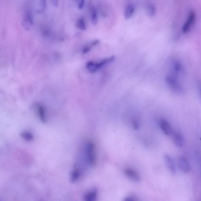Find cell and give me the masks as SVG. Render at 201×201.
Here are the masks:
<instances>
[{
  "label": "cell",
  "instance_id": "1",
  "mask_svg": "<svg viewBox=\"0 0 201 201\" xmlns=\"http://www.w3.org/2000/svg\"><path fill=\"white\" fill-rule=\"evenodd\" d=\"M166 81L170 89L174 93L180 95L184 92V88L177 75L171 73L166 76Z\"/></svg>",
  "mask_w": 201,
  "mask_h": 201
},
{
  "label": "cell",
  "instance_id": "2",
  "mask_svg": "<svg viewBox=\"0 0 201 201\" xmlns=\"http://www.w3.org/2000/svg\"><path fill=\"white\" fill-rule=\"evenodd\" d=\"M85 160L88 164L94 166L96 164L95 145L92 141H89L85 145Z\"/></svg>",
  "mask_w": 201,
  "mask_h": 201
},
{
  "label": "cell",
  "instance_id": "3",
  "mask_svg": "<svg viewBox=\"0 0 201 201\" xmlns=\"http://www.w3.org/2000/svg\"><path fill=\"white\" fill-rule=\"evenodd\" d=\"M115 59L114 56L106 58L100 62L95 63L93 61H89L86 64V68L90 73H94L103 67L108 63L112 62Z\"/></svg>",
  "mask_w": 201,
  "mask_h": 201
},
{
  "label": "cell",
  "instance_id": "4",
  "mask_svg": "<svg viewBox=\"0 0 201 201\" xmlns=\"http://www.w3.org/2000/svg\"><path fill=\"white\" fill-rule=\"evenodd\" d=\"M171 73L177 76L184 74V68L182 62L178 59H173L171 63Z\"/></svg>",
  "mask_w": 201,
  "mask_h": 201
},
{
  "label": "cell",
  "instance_id": "5",
  "mask_svg": "<svg viewBox=\"0 0 201 201\" xmlns=\"http://www.w3.org/2000/svg\"><path fill=\"white\" fill-rule=\"evenodd\" d=\"M196 18V13L194 11L192 10L189 12L187 20L182 27V31L184 33H187L191 29Z\"/></svg>",
  "mask_w": 201,
  "mask_h": 201
},
{
  "label": "cell",
  "instance_id": "6",
  "mask_svg": "<svg viewBox=\"0 0 201 201\" xmlns=\"http://www.w3.org/2000/svg\"><path fill=\"white\" fill-rule=\"evenodd\" d=\"M33 17L30 12H26L22 22V25L26 30L28 31L33 27Z\"/></svg>",
  "mask_w": 201,
  "mask_h": 201
},
{
  "label": "cell",
  "instance_id": "7",
  "mask_svg": "<svg viewBox=\"0 0 201 201\" xmlns=\"http://www.w3.org/2000/svg\"><path fill=\"white\" fill-rule=\"evenodd\" d=\"M160 127L163 132L166 135L169 136L173 133V130L170 124L166 120H162L160 122Z\"/></svg>",
  "mask_w": 201,
  "mask_h": 201
},
{
  "label": "cell",
  "instance_id": "8",
  "mask_svg": "<svg viewBox=\"0 0 201 201\" xmlns=\"http://www.w3.org/2000/svg\"><path fill=\"white\" fill-rule=\"evenodd\" d=\"M124 172L126 177L131 180L135 182H138L140 180L139 175L136 171L130 168H125Z\"/></svg>",
  "mask_w": 201,
  "mask_h": 201
},
{
  "label": "cell",
  "instance_id": "9",
  "mask_svg": "<svg viewBox=\"0 0 201 201\" xmlns=\"http://www.w3.org/2000/svg\"><path fill=\"white\" fill-rule=\"evenodd\" d=\"M179 168L182 172L187 173L189 172L190 166L186 159L183 157H180L178 160Z\"/></svg>",
  "mask_w": 201,
  "mask_h": 201
},
{
  "label": "cell",
  "instance_id": "10",
  "mask_svg": "<svg viewBox=\"0 0 201 201\" xmlns=\"http://www.w3.org/2000/svg\"><path fill=\"white\" fill-rule=\"evenodd\" d=\"M36 108L40 120L43 123H45L47 122V117L45 108L41 104H38Z\"/></svg>",
  "mask_w": 201,
  "mask_h": 201
},
{
  "label": "cell",
  "instance_id": "11",
  "mask_svg": "<svg viewBox=\"0 0 201 201\" xmlns=\"http://www.w3.org/2000/svg\"><path fill=\"white\" fill-rule=\"evenodd\" d=\"M98 195V191L96 189L92 190L87 192L84 196V200L86 201H94L96 200Z\"/></svg>",
  "mask_w": 201,
  "mask_h": 201
},
{
  "label": "cell",
  "instance_id": "12",
  "mask_svg": "<svg viewBox=\"0 0 201 201\" xmlns=\"http://www.w3.org/2000/svg\"><path fill=\"white\" fill-rule=\"evenodd\" d=\"M81 171L78 168H75L72 171L71 174V181L72 182H78L81 178Z\"/></svg>",
  "mask_w": 201,
  "mask_h": 201
},
{
  "label": "cell",
  "instance_id": "13",
  "mask_svg": "<svg viewBox=\"0 0 201 201\" xmlns=\"http://www.w3.org/2000/svg\"><path fill=\"white\" fill-rule=\"evenodd\" d=\"M165 161L167 164V167L171 172L173 173L176 172V167L175 166L174 162L172 157L168 155H166L165 157Z\"/></svg>",
  "mask_w": 201,
  "mask_h": 201
},
{
  "label": "cell",
  "instance_id": "14",
  "mask_svg": "<svg viewBox=\"0 0 201 201\" xmlns=\"http://www.w3.org/2000/svg\"><path fill=\"white\" fill-rule=\"evenodd\" d=\"M172 135L173 136L174 141L176 146L179 147H182L184 142L182 135L177 132H173Z\"/></svg>",
  "mask_w": 201,
  "mask_h": 201
},
{
  "label": "cell",
  "instance_id": "15",
  "mask_svg": "<svg viewBox=\"0 0 201 201\" xmlns=\"http://www.w3.org/2000/svg\"><path fill=\"white\" fill-rule=\"evenodd\" d=\"M135 8L132 5H128L125 8L124 12V16L126 19H129L133 14Z\"/></svg>",
  "mask_w": 201,
  "mask_h": 201
},
{
  "label": "cell",
  "instance_id": "16",
  "mask_svg": "<svg viewBox=\"0 0 201 201\" xmlns=\"http://www.w3.org/2000/svg\"><path fill=\"white\" fill-rule=\"evenodd\" d=\"M100 41L98 40H95L92 41L89 44L85 46L83 48L82 50L83 54H86L89 52L92 47L97 45L98 44L100 43Z\"/></svg>",
  "mask_w": 201,
  "mask_h": 201
},
{
  "label": "cell",
  "instance_id": "17",
  "mask_svg": "<svg viewBox=\"0 0 201 201\" xmlns=\"http://www.w3.org/2000/svg\"><path fill=\"white\" fill-rule=\"evenodd\" d=\"M21 136L24 140L27 141H32L34 140V136L32 133L28 131H24L21 134Z\"/></svg>",
  "mask_w": 201,
  "mask_h": 201
},
{
  "label": "cell",
  "instance_id": "18",
  "mask_svg": "<svg viewBox=\"0 0 201 201\" xmlns=\"http://www.w3.org/2000/svg\"><path fill=\"white\" fill-rule=\"evenodd\" d=\"M91 23L94 26H95L98 23V14L95 8H92L91 10Z\"/></svg>",
  "mask_w": 201,
  "mask_h": 201
},
{
  "label": "cell",
  "instance_id": "19",
  "mask_svg": "<svg viewBox=\"0 0 201 201\" xmlns=\"http://www.w3.org/2000/svg\"><path fill=\"white\" fill-rule=\"evenodd\" d=\"M78 28L82 30H85L86 29L85 19L83 17L79 18L77 22Z\"/></svg>",
  "mask_w": 201,
  "mask_h": 201
},
{
  "label": "cell",
  "instance_id": "20",
  "mask_svg": "<svg viewBox=\"0 0 201 201\" xmlns=\"http://www.w3.org/2000/svg\"><path fill=\"white\" fill-rule=\"evenodd\" d=\"M47 7V0H39V9L38 12L41 13Z\"/></svg>",
  "mask_w": 201,
  "mask_h": 201
},
{
  "label": "cell",
  "instance_id": "21",
  "mask_svg": "<svg viewBox=\"0 0 201 201\" xmlns=\"http://www.w3.org/2000/svg\"><path fill=\"white\" fill-rule=\"evenodd\" d=\"M148 13L151 17H153L156 13V9L153 4H151L149 6Z\"/></svg>",
  "mask_w": 201,
  "mask_h": 201
},
{
  "label": "cell",
  "instance_id": "22",
  "mask_svg": "<svg viewBox=\"0 0 201 201\" xmlns=\"http://www.w3.org/2000/svg\"><path fill=\"white\" fill-rule=\"evenodd\" d=\"M78 9L81 10L84 8L85 4V0H76Z\"/></svg>",
  "mask_w": 201,
  "mask_h": 201
},
{
  "label": "cell",
  "instance_id": "23",
  "mask_svg": "<svg viewBox=\"0 0 201 201\" xmlns=\"http://www.w3.org/2000/svg\"><path fill=\"white\" fill-rule=\"evenodd\" d=\"M198 94H199L200 98L201 101V81H199L198 83Z\"/></svg>",
  "mask_w": 201,
  "mask_h": 201
},
{
  "label": "cell",
  "instance_id": "24",
  "mask_svg": "<svg viewBox=\"0 0 201 201\" xmlns=\"http://www.w3.org/2000/svg\"><path fill=\"white\" fill-rule=\"evenodd\" d=\"M137 200L136 198L134 196H131L129 197H126V199L125 200V201H136Z\"/></svg>",
  "mask_w": 201,
  "mask_h": 201
},
{
  "label": "cell",
  "instance_id": "25",
  "mask_svg": "<svg viewBox=\"0 0 201 201\" xmlns=\"http://www.w3.org/2000/svg\"><path fill=\"white\" fill-rule=\"evenodd\" d=\"M52 4L54 7H58L59 6V0H51Z\"/></svg>",
  "mask_w": 201,
  "mask_h": 201
},
{
  "label": "cell",
  "instance_id": "26",
  "mask_svg": "<svg viewBox=\"0 0 201 201\" xmlns=\"http://www.w3.org/2000/svg\"><path fill=\"white\" fill-rule=\"evenodd\" d=\"M133 123V126L134 127L135 129H137L138 128V124H137V122H136V121H134Z\"/></svg>",
  "mask_w": 201,
  "mask_h": 201
}]
</instances>
